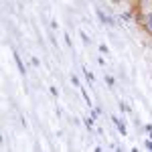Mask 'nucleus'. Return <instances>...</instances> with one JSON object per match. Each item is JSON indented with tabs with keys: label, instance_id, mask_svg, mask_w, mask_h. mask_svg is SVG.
Listing matches in <instances>:
<instances>
[{
	"label": "nucleus",
	"instance_id": "nucleus-1",
	"mask_svg": "<svg viewBox=\"0 0 152 152\" xmlns=\"http://www.w3.org/2000/svg\"><path fill=\"white\" fill-rule=\"evenodd\" d=\"M114 122H116V126H118V130H120V134H126V128H124V124H122L118 118H114Z\"/></svg>",
	"mask_w": 152,
	"mask_h": 152
},
{
	"label": "nucleus",
	"instance_id": "nucleus-2",
	"mask_svg": "<svg viewBox=\"0 0 152 152\" xmlns=\"http://www.w3.org/2000/svg\"><path fill=\"white\" fill-rule=\"evenodd\" d=\"M14 59H16V65H18V69H20V73H23V75H24V67H23V61L18 59V55H16V53H14Z\"/></svg>",
	"mask_w": 152,
	"mask_h": 152
},
{
	"label": "nucleus",
	"instance_id": "nucleus-3",
	"mask_svg": "<svg viewBox=\"0 0 152 152\" xmlns=\"http://www.w3.org/2000/svg\"><path fill=\"white\" fill-rule=\"evenodd\" d=\"M146 26H148V31L152 33V14H148V16H146Z\"/></svg>",
	"mask_w": 152,
	"mask_h": 152
}]
</instances>
